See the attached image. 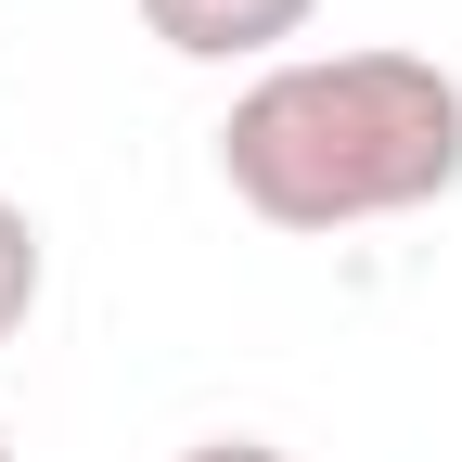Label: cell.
<instances>
[{"label":"cell","mask_w":462,"mask_h":462,"mask_svg":"<svg viewBox=\"0 0 462 462\" xmlns=\"http://www.w3.org/2000/svg\"><path fill=\"white\" fill-rule=\"evenodd\" d=\"M218 180L270 231H373L462 193V78L437 51H282L218 116Z\"/></svg>","instance_id":"1"},{"label":"cell","mask_w":462,"mask_h":462,"mask_svg":"<svg viewBox=\"0 0 462 462\" xmlns=\"http://www.w3.org/2000/svg\"><path fill=\"white\" fill-rule=\"evenodd\" d=\"M321 0H142V26L180 65H282V39H309Z\"/></svg>","instance_id":"2"},{"label":"cell","mask_w":462,"mask_h":462,"mask_svg":"<svg viewBox=\"0 0 462 462\" xmlns=\"http://www.w3.org/2000/svg\"><path fill=\"white\" fill-rule=\"evenodd\" d=\"M39 282H51V245H39V218L0 193V346L26 334V309H39Z\"/></svg>","instance_id":"3"},{"label":"cell","mask_w":462,"mask_h":462,"mask_svg":"<svg viewBox=\"0 0 462 462\" xmlns=\"http://www.w3.org/2000/svg\"><path fill=\"white\" fill-rule=\"evenodd\" d=\"M180 462H296V449H270V437H193Z\"/></svg>","instance_id":"4"},{"label":"cell","mask_w":462,"mask_h":462,"mask_svg":"<svg viewBox=\"0 0 462 462\" xmlns=\"http://www.w3.org/2000/svg\"><path fill=\"white\" fill-rule=\"evenodd\" d=\"M0 462H14V424H0Z\"/></svg>","instance_id":"5"}]
</instances>
